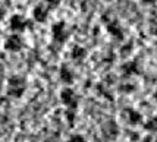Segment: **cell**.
<instances>
[{
    "mask_svg": "<svg viewBox=\"0 0 157 142\" xmlns=\"http://www.w3.org/2000/svg\"><path fill=\"white\" fill-rule=\"evenodd\" d=\"M25 81L19 78V76H13L9 79V84H7V92L12 97H21V95L25 92Z\"/></svg>",
    "mask_w": 157,
    "mask_h": 142,
    "instance_id": "obj_1",
    "label": "cell"
},
{
    "mask_svg": "<svg viewBox=\"0 0 157 142\" xmlns=\"http://www.w3.org/2000/svg\"><path fill=\"white\" fill-rule=\"evenodd\" d=\"M101 135L106 138V139H115L117 135H119V126L115 120H107L101 125Z\"/></svg>",
    "mask_w": 157,
    "mask_h": 142,
    "instance_id": "obj_2",
    "label": "cell"
},
{
    "mask_svg": "<svg viewBox=\"0 0 157 142\" xmlns=\"http://www.w3.org/2000/svg\"><path fill=\"white\" fill-rule=\"evenodd\" d=\"M60 100L68 108H74L76 106V94H75V91H74L72 88H69V87L63 88L60 91Z\"/></svg>",
    "mask_w": 157,
    "mask_h": 142,
    "instance_id": "obj_3",
    "label": "cell"
},
{
    "mask_svg": "<svg viewBox=\"0 0 157 142\" xmlns=\"http://www.w3.org/2000/svg\"><path fill=\"white\" fill-rule=\"evenodd\" d=\"M52 34H53V38L56 41H59V43H63V41L66 40V29H65V24L63 22H59V24H56L55 27H52Z\"/></svg>",
    "mask_w": 157,
    "mask_h": 142,
    "instance_id": "obj_4",
    "label": "cell"
},
{
    "mask_svg": "<svg viewBox=\"0 0 157 142\" xmlns=\"http://www.w3.org/2000/svg\"><path fill=\"white\" fill-rule=\"evenodd\" d=\"M22 40H21L18 35H10L6 41H5V48L10 50V51H18L22 48Z\"/></svg>",
    "mask_w": 157,
    "mask_h": 142,
    "instance_id": "obj_5",
    "label": "cell"
},
{
    "mask_svg": "<svg viewBox=\"0 0 157 142\" xmlns=\"http://www.w3.org/2000/svg\"><path fill=\"white\" fill-rule=\"evenodd\" d=\"M27 25H28V21L24 16H21V15H15L10 19V28L13 31H22V29H25Z\"/></svg>",
    "mask_w": 157,
    "mask_h": 142,
    "instance_id": "obj_6",
    "label": "cell"
},
{
    "mask_svg": "<svg viewBox=\"0 0 157 142\" xmlns=\"http://www.w3.org/2000/svg\"><path fill=\"white\" fill-rule=\"evenodd\" d=\"M33 15H34V19L38 21V22H44L47 19V7L44 5H37L33 10Z\"/></svg>",
    "mask_w": 157,
    "mask_h": 142,
    "instance_id": "obj_7",
    "label": "cell"
},
{
    "mask_svg": "<svg viewBox=\"0 0 157 142\" xmlns=\"http://www.w3.org/2000/svg\"><path fill=\"white\" fill-rule=\"evenodd\" d=\"M121 70H122V73L125 75V76H132V75L138 73L137 62H128V63H125V65H122Z\"/></svg>",
    "mask_w": 157,
    "mask_h": 142,
    "instance_id": "obj_8",
    "label": "cell"
},
{
    "mask_svg": "<svg viewBox=\"0 0 157 142\" xmlns=\"http://www.w3.org/2000/svg\"><path fill=\"white\" fill-rule=\"evenodd\" d=\"M60 79L65 82L66 85H71V84L74 82V79H75L74 72H72L68 66H62V69H60Z\"/></svg>",
    "mask_w": 157,
    "mask_h": 142,
    "instance_id": "obj_9",
    "label": "cell"
},
{
    "mask_svg": "<svg viewBox=\"0 0 157 142\" xmlns=\"http://www.w3.org/2000/svg\"><path fill=\"white\" fill-rule=\"evenodd\" d=\"M126 117H128V122H129L131 125H138V123L143 120L141 113L137 111V110H134V108H128V110H126Z\"/></svg>",
    "mask_w": 157,
    "mask_h": 142,
    "instance_id": "obj_10",
    "label": "cell"
},
{
    "mask_svg": "<svg viewBox=\"0 0 157 142\" xmlns=\"http://www.w3.org/2000/svg\"><path fill=\"white\" fill-rule=\"evenodd\" d=\"M85 54H87L85 48L79 47V46H75V47L72 48V51H71V57H72L74 60H79V62H81L82 59L85 57Z\"/></svg>",
    "mask_w": 157,
    "mask_h": 142,
    "instance_id": "obj_11",
    "label": "cell"
},
{
    "mask_svg": "<svg viewBox=\"0 0 157 142\" xmlns=\"http://www.w3.org/2000/svg\"><path fill=\"white\" fill-rule=\"evenodd\" d=\"M107 31H109L112 35H115V37H122V28L119 27V24H117L116 21H113V22H110L109 25H107Z\"/></svg>",
    "mask_w": 157,
    "mask_h": 142,
    "instance_id": "obj_12",
    "label": "cell"
},
{
    "mask_svg": "<svg viewBox=\"0 0 157 142\" xmlns=\"http://www.w3.org/2000/svg\"><path fill=\"white\" fill-rule=\"evenodd\" d=\"M145 129H148V130H157V119H151L148 122L145 123Z\"/></svg>",
    "mask_w": 157,
    "mask_h": 142,
    "instance_id": "obj_13",
    "label": "cell"
},
{
    "mask_svg": "<svg viewBox=\"0 0 157 142\" xmlns=\"http://www.w3.org/2000/svg\"><path fill=\"white\" fill-rule=\"evenodd\" d=\"M68 142H87V139L82 135H79V133H75V135H72L69 138Z\"/></svg>",
    "mask_w": 157,
    "mask_h": 142,
    "instance_id": "obj_14",
    "label": "cell"
},
{
    "mask_svg": "<svg viewBox=\"0 0 157 142\" xmlns=\"http://www.w3.org/2000/svg\"><path fill=\"white\" fill-rule=\"evenodd\" d=\"M144 142H157V138H154V136H147V138L144 139Z\"/></svg>",
    "mask_w": 157,
    "mask_h": 142,
    "instance_id": "obj_15",
    "label": "cell"
},
{
    "mask_svg": "<svg viewBox=\"0 0 157 142\" xmlns=\"http://www.w3.org/2000/svg\"><path fill=\"white\" fill-rule=\"evenodd\" d=\"M154 98H156V100H157V89H156V91H154Z\"/></svg>",
    "mask_w": 157,
    "mask_h": 142,
    "instance_id": "obj_16",
    "label": "cell"
}]
</instances>
